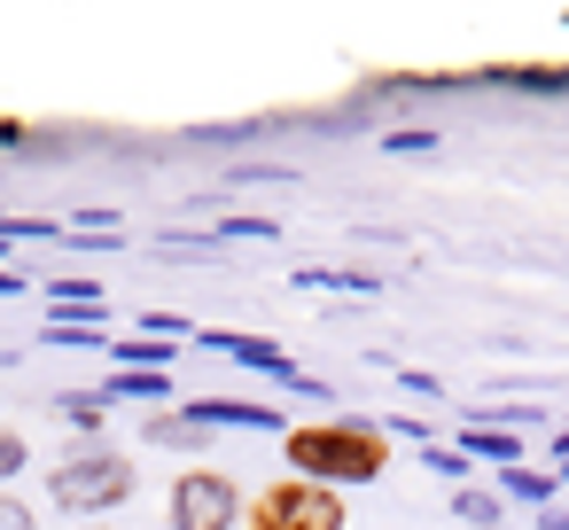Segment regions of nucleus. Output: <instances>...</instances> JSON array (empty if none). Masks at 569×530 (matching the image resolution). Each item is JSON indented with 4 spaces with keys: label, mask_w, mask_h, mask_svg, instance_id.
<instances>
[{
    "label": "nucleus",
    "mask_w": 569,
    "mask_h": 530,
    "mask_svg": "<svg viewBox=\"0 0 569 530\" xmlns=\"http://www.w3.org/2000/svg\"><path fill=\"white\" fill-rule=\"evenodd\" d=\"M133 491H141V468H133L126 452H110V444H79V452H63V460L48 468V499H56V514H71V522H102V514H118Z\"/></svg>",
    "instance_id": "nucleus-2"
},
{
    "label": "nucleus",
    "mask_w": 569,
    "mask_h": 530,
    "mask_svg": "<svg viewBox=\"0 0 569 530\" xmlns=\"http://www.w3.org/2000/svg\"><path fill=\"white\" fill-rule=\"evenodd\" d=\"M273 382H281L289 398H328V382H312V374H297V367H289V374H273Z\"/></svg>",
    "instance_id": "nucleus-21"
},
{
    "label": "nucleus",
    "mask_w": 569,
    "mask_h": 530,
    "mask_svg": "<svg viewBox=\"0 0 569 530\" xmlns=\"http://www.w3.org/2000/svg\"><path fill=\"white\" fill-rule=\"evenodd\" d=\"M24 468H32V437H17L9 421H0V491H9Z\"/></svg>",
    "instance_id": "nucleus-14"
},
{
    "label": "nucleus",
    "mask_w": 569,
    "mask_h": 530,
    "mask_svg": "<svg viewBox=\"0 0 569 530\" xmlns=\"http://www.w3.org/2000/svg\"><path fill=\"white\" fill-rule=\"evenodd\" d=\"M102 398H110V406H118V398H141V406L157 413V406H172V398H180V382H172V374H141V367H126V374H110V382H102Z\"/></svg>",
    "instance_id": "nucleus-10"
},
{
    "label": "nucleus",
    "mask_w": 569,
    "mask_h": 530,
    "mask_svg": "<svg viewBox=\"0 0 569 530\" xmlns=\"http://www.w3.org/2000/svg\"><path fill=\"white\" fill-rule=\"evenodd\" d=\"M452 452L460 460H491V468H522V437L491 429V421H460L452 429Z\"/></svg>",
    "instance_id": "nucleus-7"
},
{
    "label": "nucleus",
    "mask_w": 569,
    "mask_h": 530,
    "mask_svg": "<svg viewBox=\"0 0 569 530\" xmlns=\"http://www.w3.org/2000/svg\"><path fill=\"white\" fill-rule=\"evenodd\" d=\"M219 359H234V367H250V374H289L297 359L273 343V336H242V328H219V336H203Z\"/></svg>",
    "instance_id": "nucleus-6"
},
{
    "label": "nucleus",
    "mask_w": 569,
    "mask_h": 530,
    "mask_svg": "<svg viewBox=\"0 0 569 530\" xmlns=\"http://www.w3.org/2000/svg\"><path fill=\"white\" fill-rule=\"evenodd\" d=\"M9 258H17V242H9V234H0V266H9Z\"/></svg>",
    "instance_id": "nucleus-24"
},
{
    "label": "nucleus",
    "mask_w": 569,
    "mask_h": 530,
    "mask_svg": "<svg viewBox=\"0 0 569 530\" xmlns=\"http://www.w3.org/2000/svg\"><path fill=\"white\" fill-rule=\"evenodd\" d=\"M421 468H429V476H468V460H460L452 444H421Z\"/></svg>",
    "instance_id": "nucleus-19"
},
{
    "label": "nucleus",
    "mask_w": 569,
    "mask_h": 530,
    "mask_svg": "<svg viewBox=\"0 0 569 530\" xmlns=\"http://www.w3.org/2000/svg\"><path fill=\"white\" fill-rule=\"evenodd\" d=\"M79 304H110V289L94 273H48V312H79Z\"/></svg>",
    "instance_id": "nucleus-11"
},
{
    "label": "nucleus",
    "mask_w": 569,
    "mask_h": 530,
    "mask_svg": "<svg viewBox=\"0 0 569 530\" xmlns=\"http://www.w3.org/2000/svg\"><path fill=\"white\" fill-rule=\"evenodd\" d=\"M281 460H289V476H305V483L351 491V483H375V476L390 468V429H382V421H367V413L289 421V437H281Z\"/></svg>",
    "instance_id": "nucleus-1"
},
{
    "label": "nucleus",
    "mask_w": 569,
    "mask_h": 530,
    "mask_svg": "<svg viewBox=\"0 0 569 530\" xmlns=\"http://www.w3.org/2000/svg\"><path fill=\"white\" fill-rule=\"evenodd\" d=\"M110 359H126V367H141V374H157V367L172 359V343H157V336H126V343H110Z\"/></svg>",
    "instance_id": "nucleus-13"
},
{
    "label": "nucleus",
    "mask_w": 569,
    "mask_h": 530,
    "mask_svg": "<svg viewBox=\"0 0 569 530\" xmlns=\"http://www.w3.org/2000/svg\"><path fill=\"white\" fill-rule=\"evenodd\" d=\"M398 382H406V390H413V398H429V406H437V374H421V367H406V374H398Z\"/></svg>",
    "instance_id": "nucleus-22"
},
{
    "label": "nucleus",
    "mask_w": 569,
    "mask_h": 530,
    "mask_svg": "<svg viewBox=\"0 0 569 530\" xmlns=\"http://www.w3.org/2000/svg\"><path fill=\"white\" fill-rule=\"evenodd\" d=\"M242 507H250V491L227 468H180L164 491L172 530H242Z\"/></svg>",
    "instance_id": "nucleus-4"
},
{
    "label": "nucleus",
    "mask_w": 569,
    "mask_h": 530,
    "mask_svg": "<svg viewBox=\"0 0 569 530\" xmlns=\"http://www.w3.org/2000/svg\"><path fill=\"white\" fill-rule=\"evenodd\" d=\"M56 413H63L71 429H87V437H94V429H102V413H110V398H102V390H94V398H56Z\"/></svg>",
    "instance_id": "nucleus-15"
},
{
    "label": "nucleus",
    "mask_w": 569,
    "mask_h": 530,
    "mask_svg": "<svg viewBox=\"0 0 569 530\" xmlns=\"http://www.w3.org/2000/svg\"><path fill=\"white\" fill-rule=\"evenodd\" d=\"M0 227H9V219H0Z\"/></svg>",
    "instance_id": "nucleus-28"
},
{
    "label": "nucleus",
    "mask_w": 569,
    "mask_h": 530,
    "mask_svg": "<svg viewBox=\"0 0 569 530\" xmlns=\"http://www.w3.org/2000/svg\"><path fill=\"white\" fill-rule=\"evenodd\" d=\"M273 234H281L273 219H219L211 227V242H273Z\"/></svg>",
    "instance_id": "nucleus-16"
},
{
    "label": "nucleus",
    "mask_w": 569,
    "mask_h": 530,
    "mask_svg": "<svg viewBox=\"0 0 569 530\" xmlns=\"http://www.w3.org/2000/svg\"><path fill=\"white\" fill-rule=\"evenodd\" d=\"M382 149L390 157H421V149H437V133H382Z\"/></svg>",
    "instance_id": "nucleus-20"
},
{
    "label": "nucleus",
    "mask_w": 569,
    "mask_h": 530,
    "mask_svg": "<svg viewBox=\"0 0 569 530\" xmlns=\"http://www.w3.org/2000/svg\"><path fill=\"white\" fill-rule=\"evenodd\" d=\"M141 444H164V452H203V444H211V429H196V421H188V406H157V413L141 421Z\"/></svg>",
    "instance_id": "nucleus-8"
},
{
    "label": "nucleus",
    "mask_w": 569,
    "mask_h": 530,
    "mask_svg": "<svg viewBox=\"0 0 569 530\" xmlns=\"http://www.w3.org/2000/svg\"><path fill=\"white\" fill-rule=\"evenodd\" d=\"M491 491H499V499H515V507H538V514H546V507L561 499V476H546V468H530V460H522V468H499V476H491Z\"/></svg>",
    "instance_id": "nucleus-9"
},
{
    "label": "nucleus",
    "mask_w": 569,
    "mask_h": 530,
    "mask_svg": "<svg viewBox=\"0 0 569 530\" xmlns=\"http://www.w3.org/2000/svg\"><path fill=\"white\" fill-rule=\"evenodd\" d=\"M553 476H561V491H569V460H561V468H553Z\"/></svg>",
    "instance_id": "nucleus-25"
},
{
    "label": "nucleus",
    "mask_w": 569,
    "mask_h": 530,
    "mask_svg": "<svg viewBox=\"0 0 569 530\" xmlns=\"http://www.w3.org/2000/svg\"><path fill=\"white\" fill-rule=\"evenodd\" d=\"M351 522V507H343V491H328V483H305V476H273V483H258L250 491V507H242V530H343Z\"/></svg>",
    "instance_id": "nucleus-3"
},
{
    "label": "nucleus",
    "mask_w": 569,
    "mask_h": 530,
    "mask_svg": "<svg viewBox=\"0 0 569 530\" xmlns=\"http://www.w3.org/2000/svg\"><path fill=\"white\" fill-rule=\"evenodd\" d=\"M180 406H188L196 429H266V437H289L281 406H266V398H180Z\"/></svg>",
    "instance_id": "nucleus-5"
},
{
    "label": "nucleus",
    "mask_w": 569,
    "mask_h": 530,
    "mask_svg": "<svg viewBox=\"0 0 569 530\" xmlns=\"http://www.w3.org/2000/svg\"><path fill=\"white\" fill-rule=\"evenodd\" d=\"M0 530H40L32 499H17V491H0Z\"/></svg>",
    "instance_id": "nucleus-18"
},
{
    "label": "nucleus",
    "mask_w": 569,
    "mask_h": 530,
    "mask_svg": "<svg viewBox=\"0 0 569 530\" xmlns=\"http://www.w3.org/2000/svg\"><path fill=\"white\" fill-rule=\"evenodd\" d=\"M452 514H460L468 530H499V522H507V499L483 491V483H460V491H452Z\"/></svg>",
    "instance_id": "nucleus-12"
},
{
    "label": "nucleus",
    "mask_w": 569,
    "mask_h": 530,
    "mask_svg": "<svg viewBox=\"0 0 569 530\" xmlns=\"http://www.w3.org/2000/svg\"><path fill=\"white\" fill-rule=\"evenodd\" d=\"M79 530H118V522H79Z\"/></svg>",
    "instance_id": "nucleus-26"
},
{
    "label": "nucleus",
    "mask_w": 569,
    "mask_h": 530,
    "mask_svg": "<svg viewBox=\"0 0 569 530\" xmlns=\"http://www.w3.org/2000/svg\"><path fill=\"white\" fill-rule=\"evenodd\" d=\"M538 421H546V406H491V429H538Z\"/></svg>",
    "instance_id": "nucleus-17"
},
{
    "label": "nucleus",
    "mask_w": 569,
    "mask_h": 530,
    "mask_svg": "<svg viewBox=\"0 0 569 530\" xmlns=\"http://www.w3.org/2000/svg\"><path fill=\"white\" fill-rule=\"evenodd\" d=\"M538 530H569V499H553V507L538 514Z\"/></svg>",
    "instance_id": "nucleus-23"
},
{
    "label": "nucleus",
    "mask_w": 569,
    "mask_h": 530,
    "mask_svg": "<svg viewBox=\"0 0 569 530\" xmlns=\"http://www.w3.org/2000/svg\"><path fill=\"white\" fill-rule=\"evenodd\" d=\"M499 530H515V522H499Z\"/></svg>",
    "instance_id": "nucleus-27"
}]
</instances>
